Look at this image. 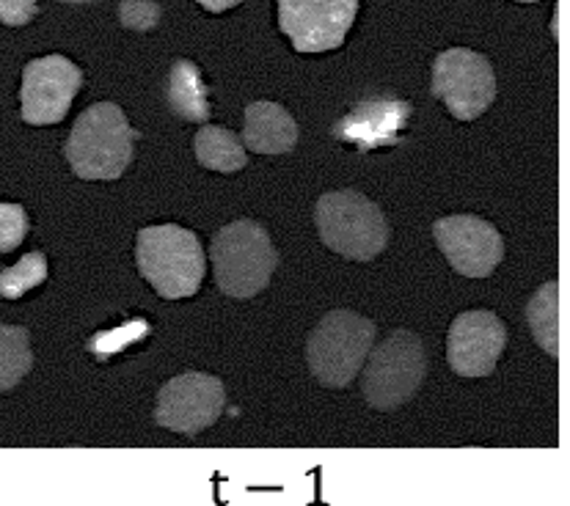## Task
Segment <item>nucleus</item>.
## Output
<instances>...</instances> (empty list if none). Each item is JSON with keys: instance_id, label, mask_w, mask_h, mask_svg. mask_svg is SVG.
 I'll return each mask as SVG.
<instances>
[{"instance_id": "obj_1", "label": "nucleus", "mask_w": 570, "mask_h": 506, "mask_svg": "<svg viewBox=\"0 0 570 506\" xmlns=\"http://www.w3.org/2000/svg\"><path fill=\"white\" fill-rule=\"evenodd\" d=\"M141 132L132 130L125 110L116 102H97L75 121L63 157L80 179H119L136 157Z\"/></svg>"}, {"instance_id": "obj_2", "label": "nucleus", "mask_w": 570, "mask_h": 506, "mask_svg": "<svg viewBox=\"0 0 570 506\" xmlns=\"http://www.w3.org/2000/svg\"><path fill=\"white\" fill-rule=\"evenodd\" d=\"M136 265L163 300L194 298L207 276V254L185 226H147L136 237Z\"/></svg>"}, {"instance_id": "obj_3", "label": "nucleus", "mask_w": 570, "mask_h": 506, "mask_svg": "<svg viewBox=\"0 0 570 506\" xmlns=\"http://www.w3.org/2000/svg\"><path fill=\"white\" fill-rule=\"evenodd\" d=\"M209 261L220 292L235 300L257 298L276 272L278 254L265 226L254 220H232L215 231L209 242Z\"/></svg>"}, {"instance_id": "obj_4", "label": "nucleus", "mask_w": 570, "mask_h": 506, "mask_svg": "<svg viewBox=\"0 0 570 506\" xmlns=\"http://www.w3.org/2000/svg\"><path fill=\"white\" fill-rule=\"evenodd\" d=\"M314 226L328 251L351 261L377 259L389 246L383 209L358 190H331L314 207Z\"/></svg>"}, {"instance_id": "obj_5", "label": "nucleus", "mask_w": 570, "mask_h": 506, "mask_svg": "<svg viewBox=\"0 0 570 506\" xmlns=\"http://www.w3.org/2000/svg\"><path fill=\"white\" fill-rule=\"evenodd\" d=\"M377 328L364 314L328 311L306 341V364L325 388H347L362 375Z\"/></svg>"}, {"instance_id": "obj_6", "label": "nucleus", "mask_w": 570, "mask_h": 506, "mask_svg": "<svg viewBox=\"0 0 570 506\" xmlns=\"http://www.w3.org/2000/svg\"><path fill=\"white\" fill-rule=\"evenodd\" d=\"M428 375L424 341L411 330H392L372 347L362 369V394L375 410H397L416 397Z\"/></svg>"}, {"instance_id": "obj_7", "label": "nucleus", "mask_w": 570, "mask_h": 506, "mask_svg": "<svg viewBox=\"0 0 570 506\" xmlns=\"http://www.w3.org/2000/svg\"><path fill=\"white\" fill-rule=\"evenodd\" d=\"M430 91L458 121H474L497 100V75L482 52L450 48L435 56Z\"/></svg>"}, {"instance_id": "obj_8", "label": "nucleus", "mask_w": 570, "mask_h": 506, "mask_svg": "<svg viewBox=\"0 0 570 506\" xmlns=\"http://www.w3.org/2000/svg\"><path fill=\"white\" fill-rule=\"evenodd\" d=\"M83 69L58 52L28 61L20 86L22 121L33 127H52L63 121L78 91L83 89Z\"/></svg>"}, {"instance_id": "obj_9", "label": "nucleus", "mask_w": 570, "mask_h": 506, "mask_svg": "<svg viewBox=\"0 0 570 506\" xmlns=\"http://www.w3.org/2000/svg\"><path fill=\"white\" fill-rule=\"evenodd\" d=\"M356 17V0H282L278 3V28L304 56L342 48Z\"/></svg>"}, {"instance_id": "obj_10", "label": "nucleus", "mask_w": 570, "mask_h": 506, "mask_svg": "<svg viewBox=\"0 0 570 506\" xmlns=\"http://www.w3.org/2000/svg\"><path fill=\"white\" fill-rule=\"evenodd\" d=\"M226 407V388L205 371H185L157 394L155 421L179 435H199L213 427Z\"/></svg>"}, {"instance_id": "obj_11", "label": "nucleus", "mask_w": 570, "mask_h": 506, "mask_svg": "<svg viewBox=\"0 0 570 506\" xmlns=\"http://www.w3.org/2000/svg\"><path fill=\"white\" fill-rule=\"evenodd\" d=\"M433 237L446 261L466 278H488L504 259V240L497 226L476 215L435 220Z\"/></svg>"}, {"instance_id": "obj_12", "label": "nucleus", "mask_w": 570, "mask_h": 506, "mask_svg": "<svg viewBox=\"0 0 570 506\" xmlns=\"http://www.w3.org/2000/svg\"><path fill=\"white\" fill-rule=\"evenodd\" d=\"M508 347V328L493 311H463L452 319L446 360L461 377H488Z\"/></svg>"}, {"instance_id": "obj_13", "label": "nucleus", "mask_w": 570, "mask_h": 506, "mask_svg": "<svg viewBox=\"0 0 570 506\" xmlns=\"http://www.w3.org/2000/svg\"><path fill=\"white\" fill-rule=\"evenodd\" d=\"M414 116V105L394 97H375L362 100L351 108V113L342 116L334 125V138L342 143H351L358 152H375L400 143V136L409 127Z\"/></svg>"}, {"instance_id": "obj_14", "label": "nucleus", "mask_w": 570, "mask_h": 506, "mask_svg": "<svg viewBox=\"0 0 570 506\" xmlns=\"http://www.w3.org/2000/svg\"><path fill=\"white\" fill-rule=\"evenodd\" d=\"M243 143L257 155H287L298 143V121L284 105L259 100L246 108Z\"/></svg>"}, {"instance_id": "obj_15", "label": "nucleus", "mask_w": 570, "mask_h": 506, "mask_svg": "<svg viewBox=\"0 0 570 506\" xmlns=\"http://www.w3.org/2000/svg\"><path fill=\"white\" fill-rule=\"evenodd\" d=\"M166 102L171 113H177L185 121H205L213 119V108H209V89L202 80V69L188 58H177L171 63L166 83Z\"/></svg>"}, {"instance_id": "obj_16", "label": "nucleus", "mask_w": 570, "mask_h": 506, "mask_svg": "<svg viewBox=\"0 0 570 506\" xmlns=\"http://www.w3.org/2000/svg\"><path fill=\"white\" fill-rule=\"evenodd\" d=\"M196 160L207 168V171L218 173H235L246 168V143L232 130L218 125H205L194 138Z\"/></svg>"}, {"instance_id": "obj_17", "label": "nucleus", "mask_w": 570, "mask_h": 506, "mask_svg": "<svg viewBox=\"0 0 570 506\" xmlns=\"http://www.w3.org/2000/svg\"><path fill=\"white\" fill-rule=\"evenodd\" d=\"M527 325L540 350L551 358L560 355V284L549 281L529 298Z\"/></svg>"}, {"instance_id": "obj_18", "label": "nucleus", "mask_w": 570, "mask_h": 506, "mask_svg": "<svg viewBox=\"0 0 570 506\" xmlns=\"http://www.w3.org/2000/svg\"><path fill=\"white\" fill-rule=\"evenodd\" d=\"M33 369L31 334L22 325L0 328V388L11 391Z\"/></svg>"}, {"instance_id": "obj_19", "label": "nucleus", "mask_w": 570, "mask_h": 506, "mask_svg": "<svg viewBox=\"0 0 570 506\" xmlns=\"http://www.w3.org/2000/svg\"><path fill=\"white\" fill-rule=\"evenodd\" d=\"M45 281H48V256L42 251H31L22 256L17 265L6 267L0 272V295L6 300H17Z\"/></svg>"}, {"instance_id": "obj_20", "label": "nucleus", "mask_w": 570, "mask_h": 506, "mask_svg": "<svg viewBox=\"0 0 570 506\" xmlns=\"http://www.w3.org/2000/svg\"><path fill=\"white\" fill-rule=\"evenodd\" d=\"M149 334H153V325H149L144 317H132L127 319V323H121L119 328L100 330V334L91 336V339L86 341V350L95 355L97 360H110L114 355L125 353L127 347L147 339Z\"/></svg>"}, {"instance_id": "obj_21", "label": "nucleus", "mask_w": 570, "mask_h": 506, "mask_svg": "<svg viewBox=\"0 0 570 506\" xmlns=\"http://www.w3.org/2000/svg\"><path fill=\"white\" fill-rule=\"evenodd\" d=\"M28 237V215L20 204H3L0 207V251L9 254L20 248Z\"/></svg>"}, {"instance_id": "obj_22", "label": "nucleus", "mask_w": 570, "mask_h": 506, "mask_svg": "<svg viewBox=\"0 0 570 506\" xmlns=\"http://www.w3.org/2000/svg\"><path fill=\"white\" fill-rule=\"evenodd\" d=\"M121 26L130 31H149L160 22V3H121Z\"/></svg>"}]
</instances>
